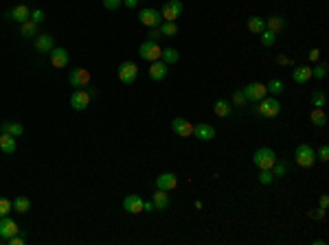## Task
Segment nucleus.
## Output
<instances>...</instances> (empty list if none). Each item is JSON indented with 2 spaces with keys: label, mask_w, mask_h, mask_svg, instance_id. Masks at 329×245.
Here are the masks:
<instances>
[{
  "label": "nucleus",
  "mask_w": 329,
  "mask_h": 245,
  "mask_svg": "<svg viewBox=\"0 0 329 245\" xmlns=\"http://www.w3.org/2000/svg\"><path fill=\"white\" fill-rule=\"evenodd\" d=\"M171 129H174V134L183 136V138L193 136V125H191L186 119H183V116H176V119L171 121Z\"/></svg>",
  "instance_id": "9d476101"
},
{
  "label": "nucleus",
  "mask_w": 329,
  "mask_h": 245,
  "mask_svg": "<svg viewBox=\"0 0 329 245\" xmlns=\"http://www.w3.org/2000/svg\"><path fill=\"white\" fill-rule=\"evenodd\" d=\"M277 63H281V66H288V63H292V61H290V57H286V55H277Z\"/></svg>",
  "instance_id": "a18cd8bd"
},
{
  "label": "nucleus",
  "mask_w": 329,
  "mask_h": 245,
  "mask_svg": "<svg viewBox=\"0 0 329 245\" xmlns=\"http://www.w3.org/2000/svg\"><path fill=\"white\" fill-rule=\"evenodd\" d=\"M325 75H327V63H318L316 68H312V77H316V79H323Z\"/></svg>",
  "instance_id": "4c0bfd02"
},
{
  "label": "nucleus",
  "mask_w": 329,
  "mask_h": 245,
  "mask_svg": "<svg viewBox=\"0 0 329 245\" xmlns=\"http://www.w3.org/2000/svg\"><path fill=\"white\" fill-rule=\"evenodd\" d=\"M0 134H11L13 138H20L24 134V127L20 122H13V121H4L0 122Z\"/></svg>",
  "instance_id": "412c9836"
},
{
  "label": "nucleus",
  "mask_w": 329,
  "mask_h": 245,
  "mask_svg": "<svg viewBox=\"0 0 329 245\" xmlns=\"http://www.w3.org/2000/svg\"><path fill=\"white\" fill-rule=\"evenodd\" d=\"M244 96H246V101H253V103H259L263 99V96L268 94V88L266 83H259V81H253V83H246V86L242 88Z\"/></svg>",
  "instance_id": "20e7f679"
},
{
  "label": "nucleus",
  "mask_w": 329,
  "mask_h": 245,
  "mask_svg": "<svg viewBox=\"0 0 329 245\" xmlns=\"http://www.w3.org/2000/svg\"><path fill=\"white\" fill-rule=\"evenodd\" d=\"M139 20L141 24H145V27H158L160 24V13L156 11V9H141V13H139Z\"/></svg>",
  "instance_id": "4468645a"
},
{
  "label": "nucleus",
  "mask_w": 329,
  "mask_h": 245,
  "mask_svg": "<svg viewBox=\"0 0 329 245\" xmlns=\"http://www.w3.org/2000/svg\"><path fill=\"white\" fill-rule=\"evenodd\" d=\"M167 72H169V66H167L165 61H160V60L151 61V66H149V79L160 81V79H165V77H167Z\"/></svg>",
  "instance_id": "f3484780"
},
{
  "label": "nucleus",
  "mask_w": 329,
  "mask_h": 245,
  "mask_svg": "<svg viewBox=\"0 0 329 245\" xmlns=\"http://www.w3.org/2000/svg\"><path fill=\"white\" fill-rule=\"evenodd\" d=\"M160 53H163V48H160V46H158V42H154V40H145V42L139 46V55H141V60H147V61H156V60H160Z\"/></svg>",
  "instance_id": "423d86ee"
},
{
  "label": "nucleus",
  "mask_w": 329,
  "mask_h": 245,
  "mask_svg": "<svg viewBox=\"0 0 329 245\" xmlns=\"http://www.w3.org/2000/svg\"><path fill=\"white\" fill-rule=\"evenodd\" d=\"M270 171H272L274 178H283V175L288 173V164H286V162H279V160H277V162H274V166H272Z\"/></svg>",
  "instance_id": "c9c22d12"
},
{
  "label": "nucleus",
  "mask_w": 329,
  "mask_h": 245,
  "mask_svg": "<svg viewBox=\"0 0 329 245\" xmlns=\"http://www.w3.org/2000/svg\"><path fill=\"white\" fill-rule=\"evenodd\" d=\"M279 112H281V103H279V99H274V96H270V99L263 96L257 105V114L266 116V119H274V116H279Z\"/></svg>",
  "instance_id": "f03ea898"
},
{
  "label": "nucleus",
  "mask_w": 329,
  "mask_h": 245,
  "mask_svg": "<svg viewBox=\"0 0 329 245\" xmlns=\"http://www.w3.org/2000/svg\"><path fill=\"white\" fill-rule=\"evenodd\" d=\"M151 202H154V208L156 210H167V208H169V195H167V190H156V193H154V199H151Z\"/></svg>",
  "instance_id": "b1692460"
},
{
  "label": "nucleus",
  "mask_w": 329,
  "mask_h": 245,
  "mask_svg": "<svg viewBox=\"0 0 329 245\" xmlns=\"http://www.w3.org/2000/svg\"><path fill=\"white\" fill-rule=\"evenodd\" d=\"M53 48H55L53 35H44V33H37V35H36V51H37V53H51Z\"/></svg>",
  "instance_id": "a211bd4d"
},
{
  "label": "nucleus",
  "mask_w": 329,
  "mask_h": 245,
  "mask_svg": "<svg viewBox=\"0 0 329 245\" xmlns=\"http://www.w3.org/2000/svg\"><path fill=\"white\" fill-rule=\"evenodd\" d=\"M11 210H13V208H11V199L0 197V217H7Z\"/></svg>",
  "instance_id": "e433bc0d"
},
{
  "label": "nucleus",
  "mask_w": 329,
  "mask_h": 245,
  "mask_svg": "<svg viewBox=\"0 0 329 245\" xmlns=\"http://www.w3.org/2000/svg\"><path fill=\"white\" fill-rule=\"evenodd\" d=\"M68 83H71L73 88H83L90 83V72L86 70V68H75V70H71V75H68Z\"/></svg>",
  "instance_id": "1a4fd4ad"
},
{
  "label": "nucleus",
  "mask_w": 329,
  "mask_h": 245,
  "mask_svg": "<svg viewBox=\"0 0 329 245\" xmlns=\"http://www.w3.org/2000/svg\"><path fill=\"white\" fill-rule=\"evenodd\" d=\"M309 101H312V105L314 107H323V105H325V92H323V90H314L312 92V96H309Z\"/></svg>",
  "instance_id": "473e14b6"
},
{
  "label": "nucleus",
  "mask_w": 329,
  "mask_h": 245,
  "mask_svg": "<svg viewBox=\"0 0 329 245\" xmlns=\"http://www.w3.org/2000/svg\"><path fill=\"white\" fill-rule=\"evenodd\" d=\"M176 186H178V178H176V173L165 171V173H160L158 178H156V188H160V190H174Z\"/></svg>",
  "instance_id": "f8f14e48"
},
{
  "label": "nucleus",
  "mask_w": 329,
  "mask_h": 245,
  "mask_svg": "<svg viewBox=\"0 0 329 245\" xmlns=\"http://www.w3.org/2000/svg\"><path fill=\"white\" fill-rule=\"evenodd\" d=\"M178 24L176 22H163L160 24V33H163V37H174V35H178Z\"/></svg>",
  "instance_id": "7c9ffc66"
},
{
  "label": "nucleus",
  "mask_w": 329,
  "mask_h": 245,
  "mask_svg": "<svg viewBox=\"0 0 329 245\" xmlns=\"http://www.w3.org/2000/svg\"><path fill=\"white\" fill-rule=\"evenodd\" d=\"M266 88H268V92H272V94H281L286 86H283L281 79H270V81L266 83Z\"/></svg>",
  "instance_id": "f704fd0d"
},
{
  "label": "nucleus",
  "mask_w": 329,
  "mask_h": 245,
  "mask_svg": "<svg viewBox=\"0 0 329 245\" xmlns=\"http://www.w3.org/2000/svg\"><path fill=\"white\" fill-rule=\"evenodd\" d=\"M123 4L127 9H136V4H139V0H123Z\"/></svg>",
  "instance_id": "de8ad7c7"
},
{
  "label": "nucleus",
  "mask_w": 329,
  "mask_h": 245,
  "mask_svg": "<svg viewBox=\"0 0 329 245\" xmlns=\"http://www.w3.org/2000/svg\"><path fill=\"white\" fill-rule=\"evenodd\" d=\"M143 204H145V199L139 197V195H127V197L123 199V208H125L130 214L143 213Z\"/></svg>",
  "instance_id": "ddd939ff"
},
{
  "label": "nucleus",
  "mask_w": 329,
  "mask_h": 245,
  "mask_svg": "<svg viewBox=\"0 0 329 245\" xmlns=\"http://www.w3.org/2000/svg\"><path fill=\"white\" fill-rule=\"evenodd\" d=\"M318 57H321V51H318V48H312V51H309V61H318Z\"/></svg>",
  "instance_id": "c03bdc74"
},
{
  "label": "nucleus",
  "mask_w": 329,
  "mask_h": 245,
  "mask_svg": "<svg viewBox=\"0 0 329 245\" xmlns=\"http://www.w3.org/2000/svg\"><path fill=\"white\" fill-rule=\"evenodd\" d=\"M183 9H184L183 0H167L163 4L160 18H165V22H176L180 18V13H183Z\"/></svg>",
  "instance_id": "39448f33"
},
{
  "label": "nucleus",
  "mask_w": 329,
  "mask_h": 245,
  "mask_svg": "<svg viewBox=\"0 0 329 245\" xmlns=\"http://www.w3.org/2000/svg\"><path fill=\"white\" fill-rule=\"evenodd\" d=\"M29 16H31V9L27 7V4H18V7H13L11 11L7 13V18L9 20H16V22H27L29 20Z\"/></svg>",
  "instance_id": "6ab92c4d"
},
{
  "label": "nucleus",
  "mask_w": 329,
  "mask_h": 245,
  "mask_svg": "<svg viewBox=\"0 0 329 245\" xmlns=\"http://www.w3.org/2000/svg\"><path fill=\"white\" fill-rule=\"evenodd\" d=\"M160 37H163V33H160V24H158V27H149V40L158 42Z\"/></svg>",
  "instance_id": "79ce46f5"
},
{
  "label": "nucleus",
  "mask_w": 329,
  "mask_h": 245,
  "mask_svg": "<svg viewBox=\"0 0 329 245\" xmlns=\"http://www.w3.org/2000/svg\"><path fill=\"white\" fill-rule=\"evenodd\" d=\"M11 208L16 210V213H20V214L29 213V210H31V199L24 197V195H20V197H16V199L11 202Z\"/></svg>",
  "instance_id": "393cba45"
},
{
  "label": "nucleus",
  "mask_w": 329,
  "mask_h": 245,
  "mask_svg": "<svg viewBox=\"0 0 329 245\" xmlns=\"http://www.w3.org/2000/svg\"><path fill=\"white\" fill-rule=\"evenodd\" d=\"M327 204H329V197H327V195H323V197H321V208H327Z\"/></svg>",
  "instance_id": "8fccbe9b"
},
{
  "label": "nucleus",
  "mask_w": 329,
  "mask_h": 245,
  "mask_svg": "<svg viewBox=\"0 0 329 245\" xmlns=\"http://www.w3.org/2000/svg\"><path fill=\"white\" fill-rule=\"evenodd\" d=\"M259 35H261V44H263V46H266V48L274 46V42H277V33L268 31V29H263V31L259 33Z\"/></svg>",
  "instance_id": "2f4dec72"
},
{
  "label": "nucleus",
  "mask_w": 329,
  "mask_h": 245,
  "mask_svg": "<svg viewBox=\"0 0 329 245\" xmlns=\"http://www.w3.org/2000/svg\"><path fill=\"white\" fill-rule=\"evenodd\" d=\"M193 136L198 140H213L215 138V127L209 125V122H198L193 127Z\"/></svg>",
  "instance_id": "dca6fc26"
},
{
  "label": "nucleus",
  "mask_w": 329,
  "mask_h": 245,
  "mask_svg": "<svg viewBox=\"0 0 329 245\" xmlns=\"http://www.w3.org/2000/svg\"><path fill=\"white\" fill-rule=\"evenodd\" d=\"M294 158H296L298 166L309 169V166H314V162H316V151H314L309 145H298L296 151H294Z\"/></svg>",
  "instance_id": "7ed1b4c3"
},
{
  "label": "nucleus",
  "mask_w": 329,
  "mask_h": 245,
  "mask_svg": "<svg viewBox=\"0 0 329 245\" xmlns=\"http://www.w3.org/2000/svg\"><path fill=\"white\" fill-rule=\"evenodd\" d=\"M20 232V228H18V223L13 221L11 217H0V239H11V237H16V234Z\"/></svg>",
  "instance_id": "6e6552de"
},
{
  "label": "nucleus",
  "mask_w": 329,
  "mask_h": 245,
  "mask_svg": "<svg viewBox=\"0 0 329 245\" xmlns=\"http://www.w3.org/2000/svg\"><path fill=\"white\" fill-rule=\"evenodd\" d=\"M90 101H92V96L88 94V90H75L71 96V105H73V110H77V112L86 110V107L90 105Z\"/></svg>",
  "instance_id": "9b49d317"
},
{
  "label": "nucleus",
  "mask_w": 329,
  "mask_h": 245,
  "mask_svg": "<svg viewBox=\"0 0 329 245\" xmlns=\"http://www.w3.org/2000/svg\"><path fill=\"white\" fill-rule=\"evenodd\" d=\"M18 149V138H13L11 134H0V151L7 155L16 153Z\"/></svg>",
  "instance_id": "aec40b11"
},
{
  "label": "nucleus",
  "mask_w": 329,
  "mask_h": 245,
  "mask_svg": "<svg viewBox=\"0 0 329 245\" xmlns=\"http://www.w3.org/2000/svg\"><path fill=\"white\" fill-rule=\"evenodd\" d=\"M312 79V68L309 66H296L292 70V81L294 83H307Z\"/></svg>",
  "instance_id": "5701e85b"
},
{
  "label": "nucleus",
  "mask_w": 329,
  "mask_h": 245,
  "mask_svg": "<svg viewBox=\"0 0 329 245\" xmlns=\"http://www.w3.org/2000/svg\"><path fill=\"white\" fill-rule=\"evenodd\" d=\"M274 182V175H272V171L270 169H259V184H263V186H270Z\"/></svg>",
  "instance_id": "72a5a7b5"
},
{
  "label": "nucleus",
  "mask_w": 329,
  "mask_h": 245,
  "mask_svg": "<svg viewBox=\"0 0 329 245\" xmlns=\"http://www.w3.org/2000/svg\"><path fill=\"white\" fill-rule=\"evenodd\" d=\"M274 162H277V153L270 147H259L253 155V164L257 169H272Z\"/></svg>",
  "instance_id": "f257e3e1"
},
{
  "label": "nucleus",
  "mask_w": 329,
  "mask_h": 245,
  "mask_svg": "<svg viewBox=\"0 0 329 245\" xmlns=\"http://www.w3.org/2000/svg\"><path fill=\"white\" fill-rule=\"evenodd\" d=\"M266 29L272 33H281L286 29V18L279 16V13H272L270 18H266Z\"/></svg>",
  "instance_id": "4be33fe9"
},
{
  "label": "nucleus",
  "mask_w": 329,
  "mask_h": 245,
  "mask_svg": "<svg viewBox=\"0 0 329 245\" xmlns=\"http://www.w3.org/2000/svg\"><path fill=\"white\" fill-rule=\"evenodd\" d=\"M180 60V53L176 51V48H163V53H160V61H165L167 66L169 63H176Z\"/></svg>",
  "instance_id": "cd10ccee"
},
{
  "label": "nucleus",
  "mask_w": 329,
  "mask_h": 245,
  "mask_svg": "<svg viewBox=\"0 0 329 245\" xmlns=\"http://www.w3.org/2000/svg\"><path fill=\"white\" fill-rule=\"evenodd\" d=\"M154 210H156L154 208V202H145L143 204V213H154Z\"/></svg>",
  "instance_id": "49530a36"
},
{
  "label": "nucleus",
  "mask_w": 329,
  "mask_h": 245,
  "mask_svg": "<svg viewBox=\"0 0 329 245\" xmlns=\"http://www.w3.org/2000/svg\"><path fill=\"white\" fill-rule=\"evenodd\" d=\"M323 214H325V208H318L316 213H312V217H316V219H323Z\"/></svg>",
  "instance_id": "09e8293b"
},
{
  "label": "nucleus",
  "mask_w": 329,
  "mask_h": 245,
  "mask_svg": "<svg viewBox=\"0 0 329 245\" xmlns=\"http://www.w3.org/2000/svg\"><path fill=\"white\" fill-rule=\"evenodd\" d=\"M318 160H321V162H327L329 160V147L327 145H323L321 149H318Z\"/></svg>",
  "instance_id": "37998d69"
},
{
  "label": "nucleus",
  "mask_w": 329,
  "mask_h": 245,
  "mask_svg": "<svg viewBox=\"0 0 329 245\" xmlns=\"http://www.w3.org/2000/svg\"><path fill=\"white\" fill-rule=\"evenodd\" d=\"M263 29H266V20H263L261 16H250L248 18V31L250 33H257V35H259Z\"/></svg>",
  "instance_id": "a878e982"
},
{
  "label": "nucleus",
  "mask_w": 329,
  "mask_h": 245,
  "mask_svg": "<svg viewBox=\"0 0 329 245\" xmlns=\"http://www.w3.org/2000/svg\"><path fill=\"white\" fill-rule=\"evenodd\" d=\"M213 112L219 116V119H226V116L230 114V103L226 99H218L213 105Z\"/></svg>",
  "instance_id": "bb28decb"
},
{
  "label": "nucleus",
  "mask_w": 329,
  "mask_h": 245,
  "mask_svg": "<svg viewBox=\"0 0 329 245\" xmlns=\"http://www.w3.org/2000/svg\"><path fill=\"white\" fill-rule=\"evenodd\" d=\"M29 20L36 22V24H40V22L44 20V11H42V9H33L31 16H29Z\"/></svg>",
  "instance_id": "a19ab883"
},
{
  "label": "nucleus",
  "mask_w": 329,
  "mask_h": 245,
  "mask_svg": "<svg viewBox=\"0 0 329 245\" xmlns=\"http://www.w3.org/2000/svg\"><path fill=\"white\" fill-rule=\"evenodd\" d=\"M136 77H139V66H136V61L127 60L119 66V79L125 83V86H132V83L136 81Z\"/></svg>",
  "instance_id": "0eeeda50"
},
{
  "label": "nucleus",
  "mask_w": 329,
  "mask_h": 245,
  "mask_svg": "<svg viewBox=\"0 0 329 245\" xmlns=\"http://www.w3.org/2000/svg\"><path fill=\"white\" fill-rule=\"evenodd\" d=\"M20 35H22V37H36V35H37V24H36V22H31V20L22 22V27H20Z\"/></svg>",
  "instance_id": "c85d7f7f"
},
{
  "label": "nucleus",
  "mask_w": 329,
  "mask_h": 245,
  "mask_svg": "<svg viewBox=\"0 0 329 245\" xmlns=\"http://www.w3.org/2000/svg\"><path fill=\"white\" fill-rule=\"evenodd\" d=\"M48 57H51V63L55 68H66L68 66V51L62 46H55L51 53H48Z\"/></svg>",
  "instance_id": "2eb2a0df"
},
{
  "label": "nucleus",
  "mask_w": 329,
  "mask_h": 245,
  "mask_svg": "<svg viewBox=\"0 0 329 245\" xmlns=\"http://www.w3.org/2000/svg\"><path fill=\"white\" fill-rule=\"evenodd\" d=\"M309 119H312V122L316 127H323L327 122V116H325V112H323V107H314L312 114H309Z\"/></svg>",
  "instance_id": "c756f323"
},
{
  "label": "nucleus",
  "mask_w": 329,
  "mask_h": 245,
  "mask_svg": "<svg viewBox=\"0 0 329 245\" xmlns=\"http://www.w3.org/2000/svg\"><path fill=\"white\" fill-rule=\"evenodd\" d=\"M233 103H235V105H239V107L246 105V96H244L242 90H235L233 92Z\"/></svg>",
  "instance_id": "ea45409f"
},
{
  "label": "nucleus",
  "mask_w": 329,
  "mask_h": 245,
  "mask_svg": "<svg viewBox=\"0 0 329 245\" xmlns=\"http://www.w3.org/2000/svg\"><path fill=\"white\" fill-rule=\"evenodd\" d=\"M121 4H123V0H103V7H106L108 11H116Z\"/></svg>",
  "instance_id": "58836bf2"
}]
</instances>
